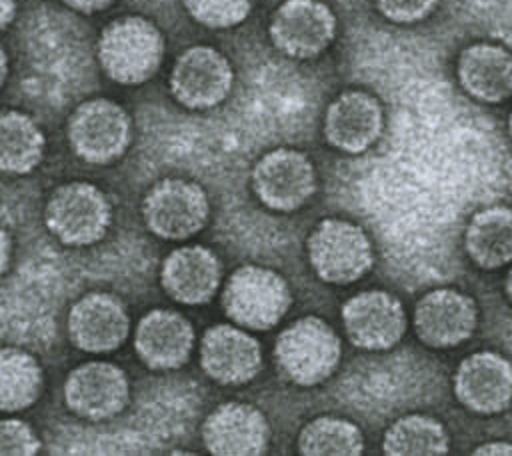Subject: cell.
Here are the masks:
<instances>
[{
    "label": "cell",
    "mask_w": 512,
    "mask_h": 456,
    "mask_svg": "<svg viewBox=\"0 0 512 456\" xmlns=\"http://www.w3.org/2000/svg\"><path fill=\"white\" fill-rule=\"evenodd\" d=\"M164 56L160 30L142 16L112 20L100 34L98 60L106 76L118 84H142L156 74Z\"/></svg>",
    "instance_id": "1"
},
{
    "label": "cell",
    "mask_w": 512,
    "mask_h": 456,
    "mask_svg": "<svg viewBox=\"0 0 512 456\" xmlns=\"http://www.w3.org/2000/svg\"><path fill=\"white\" fill-rule=\"evenodd\" d=\"M342 344L334 328L318 316H304L286 326L274 344L282 376L298 386H316L338 368Z\"/></svg>",
    "instance_id": "2"
},
{
    "label": "cell",
    "mask_w": 512,
    "mask_h": 456,
    "mask_svg": "<svg viewBox=\"0 0 512 456\" xmlns=\"http://www.w3.org/2000/svg\"><path fill=\"white\" fill-rule=\"evenodd\" d=\"M292 302L286 280L264 266L246 264L226 280L222 306L234 324L248 330H268L280 322Z\"/></svg>",
    "instance_id": "3"
},
{
    "label": "cell",
    "mask_w": 512,
    "mask_h": 456,
    "mask_svg": "<svg viewBox=\"0 0 512 456\" xmlns=\"http://www.w3.org/2000/svg\"><path fill=\"white\" fill-rule=\"evenodd\" d=\"M44 222L58 242L90 246L106 236L112 222V204L98 186L68 182L50 194Z\"/></svg>",
    "instance_id": "4"
},
{
    "label": "cell",
    "mask_w": 512,
    "mask_h": 456,
    "mask_svg": "<svg viewBox=\"0 0 512 456\" xmlns=\"http://www.w3.org/2000/svg\"><path fill=\"white\" fill-rule=\"evenodd\" d=\"M306 250L316 276L338 286L360 280L374 262L368 234L358 224L342 218L322 220L310 232Z\"/></svg>",
    "instance_id": "5"
},
{
    "label": "cell",
    "mask_w": 512,
    "mask_h": 456,
    "mask_svg": "<svg viewBox=\"0 0 512 456\" xmlns=\"http://www.w3.org/2000/svg\"><path fill=\"white\" fill-rule=\"evenodd\" d=\"M66 134L78 158L102 166L116 162L126 152L132 124L120 104L108 98H92L74 108Z\"/></svg>",
    "instance_id": "6"
},
{
    "label": "cell",
    "mask_w": 512,
    "mask_h": 456,
    "mask_svg": "<svg viewBox=\"0 0 512 456\" xmlns=\"http://www.w3.org/2000/svg\"><path fill=\"white\" fill-rule=\"evenodd\" d=\"M210 214L208 196L200 184L164 178L144 196L142 216L152 234L164 240H184L200 232Z\"/></svg>",
    "instance_id": "7"
},
{
    "label": "cell",
    "mask_w": 512,
    "mask_h": 456,
    "mask_svg": "<svg viewBox=\"0 0 512 456\" xmlns=\"http://www.w3.org/2000/svg\"><path fill=\"white\" fill-rule=\"evenodd\" d=\"M252 190L270 210H298L316 192L314 164L294 148L270 150L252 170Z\"/></svg>",
    "instance_id": "8"
},
{
    "label": "cell",
    "mask_w": 512,
    "mask_h": 456,
    "mask_svg": "<svg viewBox=\"0 0 512 456\" xmlns=\"http://www.w3.org/2000/svg\"><path fill=\"white\" fill-rule=\"evenodd\" d=\"M234 70L228 58L212 46H192L174 62L170 92L178 104L190 110L214 108L232 90Z\"/></svg>",
    "instance_id": "9"
},
{
    "label": "cell",
    "mask_w": 512,
    "mask_h": 456,
    "mask_svg": "<svg viewBox=\"0 0 512 456\" xmlns=\"http://www.w3.org/2000/svg\"><path fill=\"white\" fill-rule=\"evenodd\" d=\"M270 40L286 56L308 60L322 54L336 34V16L320 0H284L270 18Z\"/></svg>",
    "instance_id": "10"
},
{
    "label": "cell",
    "mask_w": 512,
    "mask_h": 456,
    "mask_svg": "<svg viewBox=\"0 0 512 456\" xmlns=\"http://www.w3.org/2000/svg\"><path fill=\"white\" fill-rule=\"evenodd\" d=\"M130 398V384L122 368L110 362H84L64 382L68 410L84 420L102 422L118 416Z\"/></svg>",
    "instance_id": "11"
},
{
    "label": "cell",
    "mask_w": 512,
    "mask_h": 456,
    "mask_svg": "<svg viewBox=\"0 0 512 456\" xmlns=\"http://www.w3.org/2000/svg\"><path fill=\"white\" fill-rule=\"evenodd\" d=\"M342 324L348 340L360 350H388L406 332L402 302L384 290H364L342 306Z\"/></svg>",
    "instance_id": "12"
},
{
    "label": "cell",
    "mask_w": 512,
    "mask_h": 456,
    "mask_svg": "<svg viewBox=\"0 0 512 456\" xmlns=\"http://www.w3.org/2000/svg\"><path fill=\"white\" fill-rule=\"evenodd\" d=\"M478 324L476 302L456 288H434L414 306V330L422 344L448 350L466 342Z\"/></svg>",
    "instance_id": "13"
},
{
    "label": "cell",
    "mask_w": 512,
    "mask_h": 456,
    "mask_svg": "<svg viewBox=\"0 0 512 456\" xmlns=\"http://www.w3.org/2000/svg\"><path fill=\"white\" fill-rule=\"evenodd\" d=\"M454 396L480 416L504 412L512 404V362L490 350L466 356L454 372Z\"/></svg>",
    "instance_id": "14"
},
{
    "label": "cell",
    "mask_w": 512,
    "mask_h": 456,
    "mask_svg": "<svg viewBox=\"0 0 512 456\" xmlns=\"http://www.w3.org/2000/svg\"><path fill=\"white\" fill-rule=\"evenodd\" d=\"M200 366L218 384H246L262 368L260 342L238 324H216L202 336Z\"/></svg>",
    "instance_id": "15"
},
{
    "label": "cell",
    "mask_w": 512,
    "mask_h": 456,
    "mask_svg": "<svg viewBox=\"0 0 512 456\" xmlns=\"http://www.w3.org/2000/svg\"><path fill=\"white\" fill-rule=\"evenodd\" d=\"M128 332V312L122 300L108 292L84 294L68 312V336L84 352H112L126 340Z\"/></svg>",
    "instance_id": "16"
},
{
    "label": "cell",
    "mask_w": 512,
    "mask_h": 456,
    "mask_svg": "<svg viewBox=\"0 0 512 456\" xmlns=\"http://www.w3.org/2000/svg\"><path fill=\"white\" fill-rule=\"evenodd\" d=\"M202 442L212 454L254 456L266 452L270 426L256 406L226 402L206 416L202 424Z\"/></svg>",
    "instance_id": "17"
},
{
    "label": "cell",
    "mask_w": 512,
    "mask_h": 456,
    "mask_svg": "<svg viewBox=\"0 0 512 456\" xmlns=\"http://www.w3.org/2000/svg\"><path fill=\"white\" fill-rule=\"evenodd\" d=\"M384 128L380 102L364 90H346L336 96L324 116V136L330 146L360 154L370 148Z\"/></svg>",
    "instance_id": "18"
},
{
    "label": "cell",
    "mask_w": 512,
    "mask_h": 456,
    "mask_svg": "<svg viewBox=\"0 0 512 456\" xmlns=\"http://www.w3.org/2000/svg\"><path fill=\"white\" fill-rule=\"evenodd\" d=\"M134 348L148 368L174 370L190 358L194 348V328L180 312L156 308L140 318L134 334Z\"/></svg>",
    "instance_id": "19"
},
{
    "label": "cell",
    "mask_w": 512,
    "mask_h": 456,
    "mask_svg": "<svg viewBox=\"0 0 512 456\" xmlns=\"http://www.w3.org/2000/svg\"><path fill=\"white\" fill-rule=\"evenodd\" d=\"M222 264L218 256L204 246H182L172 250L160 270L166 294L186 306L206 304L220 286Z\"/></svg>",
    "instance_id": "20"
},
{
    "label": "cell",
    "mask_w": 512,
    "mask_h": 456,
    "mask_svg": "<svg viewBox=\"0 0 512 456\" xmlns=\"http://www.w3.org/2000/svg\"><path fill=\"white\" fill-rule=\"evenodd\" d=\"M462 90L478 102L498 104L512 96V52L490 42L466 46L456 64Z\"/></svg>",
    "instance_id": "21"
},
{
    "label": "cell",
    "mask_w": 512,
    "mask_h": 456,
    "mask_svg": "<svg viewBox=\"0 0 512 456\" xmlns=\"http://www.w3.org/2000/svg\"><path fill=\"white\" fill-rule=\"evenodd\" d=\"M464 250L482 270L512 262V208L494 204L478 210L464 230Z\"/></svg>",
    "instance_id": "22"
},
{
    "label": "cell",
    "mask_w": 512,
    "mask_h": 456,
    "mask_svg": "<svg viewBox=\"0 0 512 456\" xmlns=\"http://www.w3.org/2000/svg\"><path fill=\"white\" fill-rule=\"evenodd\" d=\"M44 134L24 112H0V172L22 176L32 172L44 158Z\"/></svg>",
    "instance_id": "23"
},
{
    "label": "cell",
    "mask_w": 512,
    "mask_h": 456,
    "mask_svg": "<svg viewBox=\"0 0 512 456\" xmlns=\"http://www.w3.org/2000/svg\"><path fill=\"white\" fill-rule=\"evenodd\" d=\"M44 374L40 362L26 350L0 348V412L30 408L42 394Z\"/></svg>",
    "instance_id": "24"
},
{
    "label": "cell",
    "mask_w": 512,
    "mask_h": 456,
    "mask_svg": "<svg viewBox=\"0 0 512 456\" xmlns=\"http://www.w3.org/2000/svg\"><path fill=\"white\" fill-rule=\"evenodd\" d=\"M450 448V436L442 422L412 412L394 420L382 438V452L388 456H440Z\"/></svg>",
    "instance_id": "25"
},
{
    "label": "cell",
    "mask_w": 512,
    "mask_h": 456,
    "mask_svg": "<svg viewBox=\"0 0 512 456\" xmlns=\"http://www.w3.org/2000/svg\"><path fill=\"white\" fill-rule=\"evenodd\" d=\"M298 450L308 456H358L364 452V436L346 418L318 416L300 430Z\"/></svg>",
    "instance_id": "26"
},
{
    "label": "cell",
    "mask_w": 512,
    "mask_h": 456,
    "mask_svg": "<svg viewBox=\"0 0 512 456\" xmlns=\"http://www.w3.org/2000/svg\"><path fill=\"white\" fill-rule=\"evenodd\" d=\"M188 14L208 28H230L246 20L252 0H184Z\"/></svg>",
    "instance_id": "27"
},
{
    "label": "cell",
    "mask_w": 512,
    "mask_h": 456,
    "mask_svg": "<svg viewBox=\"0 0 512 456\" xmlns=\"http://www.w3.org/2000/svg\"><path fill=\"white\" fill-rule=\"evenodd\" d=\"M40 438L30 424L18 418H0V454L32 456L40 452Z\"/></svg>",
    "instance_id": "28"
},
{
    "label": "cell",
    "mask_w": 512,
    "mask_h": 456,
    "mask_svg": "<svg viewBox=\"0 0 512 456\" xmlns=\"http://www.w3.org/2000/svg\"><path fill=\"white\" fill-rule=\"evenodd\" d=\"M438 0H376L378 12L390 22L412 24L424 20L436 8Z\"/></svg>",
    "instance_id": "29"
},
{
    "label": "cell",
    "mask_w": 512,
    "mask_h": 456,
    "mask_svg": "<svg viewBox=\"0 0 512 456\" xmlns=\"http://www.w3.org/2000/svg\"><path fill=\"white\" fill-rule=\"evenodd\" d=\"M114 0H64L66 6H70L76 12H84V14H92V12H100L104 8H108Z\"/></svg>",
    "instance_id": "30"
},
{
    "label": "cell",
    "mask_w": 512,
    "mask_h": 456,
    "mask_svg": "<svg viewBox=\"0 0 512 456\" xmlns=\"http://www.w3.org/2000/svg\"><path fill=\"white\" fill-rule=\"evenodd\" d=\"M474 454H484V456H496V454H506L512 456V442L506 440H492V442H484L480 444Z\"/></svg>",
    "instance_id": "31"
},
{
    "label": "cell",
    "mask_w": 512,
    "mask_h": 456,
    "mask_svg": "<svg viewBox=\"0 0 512 456\" xmlns=\"http://www.w3.org/2000/svg\"><path fill=\"white\" fill-rule=\"evenodd\" d=\"M10 256H12V240H10V234L0 226V278L6 274L10 266Z\"/></svg>",
    "instance_id": "32"
},
{
    "label": "cell",
    "mask_w": 512,
    "mask_h": 456,
    "mask_svg": "<svg viewBox=\"0 0 512 456\" xmlns=\"http://www.w3.org/2000/svg\"><path fill=\"white\" fill-rule=\"evenodd\" d=\"M14 12H16L14 0H0V32L12 22Z\"/></svg>",
    "instance_id": "33"
},
{
    "label": "cell",
    "mask_w": 512,
    "mask_h": 456,
    "mask_svg": "<svg viewBox=\"0 0 512 456\" xmlns=\"http://www.w3.org/2000/svg\"><path fill=\"white\" fill-rule=\"evenodd\" d=\"M6 74H8V56H6L4 48L0 46V86L4 84V80H6Z\"/></svg>",
    "instance_id": "34"
},
{
    "label": "cell",
    "mask_w": 512,
    "mask_h": 456,
    "mask_svg": "<svg viewBox=\"0 0 512 456\" xmlns=\"http://www.w3.org/2000/svg\"><path fill=\"white\" fill-rule=\"evenodd\" d=\"M504 288H506V294H508V298H510V302H512V266H510V270H508V274H506Z\"/></svg>",
    "instance_id": "35"
},
{
    "label": "cell",
    "mask_w": 512,
    "mask_h": 456,
    "mask_svg": "<svg viewBox=\"0 0 512 456\" xmlns=\"http://www.w3.org/2000/svg\"><path fill=\"white\" fill-rule=\"evenodd\" d=\"M508 134H510V140H512V112L508 116Z\"/></svg>",
    "instance_id": "36"
}]
</instances>
